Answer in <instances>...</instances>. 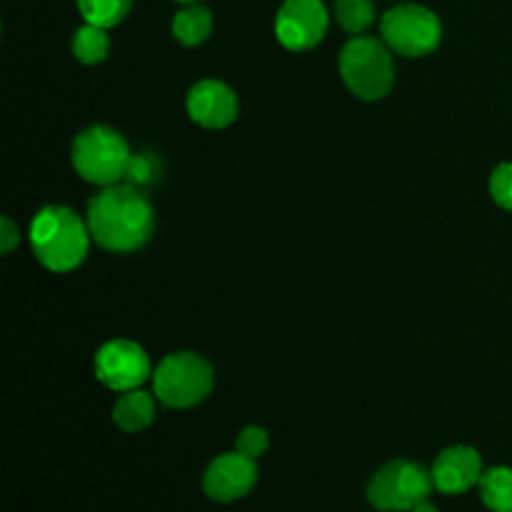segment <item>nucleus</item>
I'll use <instances>...</instances> for the list:
<instances>
[{
  "label": "nucleus",
  "instance_id": "a211bd4d",
  "mask_svg": "<svg viewBox=\"0 0 512 512\" xmlns=\"http://www.w3.org/2000/svg\"><path fill=\"white\" fill-rule=\"evenodd\" d=\"M335 18L340 28L358 35L373 25L375 5L373 0H335Z\"/></svg>",
  "mask_w": 512,
  "mask_h": 512
},
{
  "label": "nucleus",
  "instance_id": "1a4fd4ad",
  "mask_svg": "<svg viewBox=\"0 0 512 512\" xmlns=\"http://www.w3.org/2000/svg\"><path fill=\"white\" fill-rule=\"evenodd\" d=\"M328 10L320 0H285L275 18V35L288 50H310L325 38Z\"/></svg>",
  "mask_w": 512,
  "mask_h": 512
},
{
  "label": "nucleus",
  "instance_id": "5701e85b",
  "mask_svg": "<svg viewBox=\"0 0 512 512\" xmlns=\"http://www.w3.org/2000/svg\"><path fill=\"white\" fill-rule=\"evenodd\" d=\"M410 512H440V510H438V508H433V505H430L428 500H425V503H420L418 508H413Z\"/></svg>",
  "mask_w": 512,
  "mask_h": 512
},
{
  "label": "nucleus",
  "instance_id": "412c9836",
  "mask_svg": "<svg viewBox=\"0 0 512 512\" xmlns=\"http://www.w3.org/2000/svg\"><path fill=\"white\" fill-rule=\"evenodd\" d=\"M268 445H270L268 433H265L263 428H258V425H250V428H245L243 433L238 435V440H235V450L243 455H248V458H253V460H258L260 455H265Z\"/></svg>",
  "mask_w": 512,
  "mask_h": 512
},
{
  "label": "nucleus",
  "instance_id": "f3484780",
  "mask_svg": "<svg viewBox=\"0 0 512 512\" xmlns=\"http://www.w3.org/2000/svg\"><path fill=\"white\" fill-rule=\"evenodd\" d=\"M133 0H78V10L85 23L100 25V28H113L128 18Z\"/></svg>",
  "mask_w": 512,
  "mask_h": 512
},
{
  "label": "nucleus",
  "instance_id": "423d86ee",
  "mask_svg": "<svg viewBox=\"0 0 512 512\" xmlns=\"http://www.w3.org/2000/svg\"><path fill=\"white\" fill-rule=\"evenodd\" d=\"M215 383L213 368L195 353H173L158 365L153 375L155 395L168 408H193L203 403Z\"/></svg>",
  "mask_w": 512,
  "mask_h": 512
},
{
  "label": "nucleus",
  "instance_id": "f8f14e48",
  "mask_svg": "<svg viewBox=\"0 0 512 512\" xmlns=\"http://www.w3.org/2000/svg\"><path fill=\"white\" fill-rule=\"evenodd\" d=\"M188 115L203 128H225L238 115V98L220 80H200L188 93Z\"/></svg>",
  "mask_w": 512,
  "mask_h": 512
},
{
  "label": "nucleus",
  "instance_id": "0eeeda50",
  "mask_svg": "<svg viewBox=\"0 0 512 512\" xmlns=\"http://www.w3.org/2000/svg\"><path fill=\"white\" fill-rule=\"evenodd\" d=\"M380 33L390 50L408 58L430 55L443 40V25L438 15L418 3H403L390 8L380 20Z\"/></svg>",
  "mask_w": 512,
  "mask_h": 512
},
{
  "label": "nucleus",
  "instance_id": "b1692460",
  "mask_svg": "<svg viewBox=\"0 0 512 512\" xmlns=\"http://www.w3.org/2000/svg\"><path fill=\"white\" fill-rule=\"evenodd\" d=\"M178 3H198V0H178Z\"/></svg>",
  "mask_w": 512,
  "mask_h": 512
},
{
  "label": "nucleus",
  "instance_id": "4be33fe9",
  "mask_svg": "<svg viewBox=\"0 0 512 512\" xmlns=\"http://www.w3.org/2000/svg\"><path fill=\"white\" fill-rule=\"evenodd\" d=\"M18 243H20V235H18V228L13 225V220L10 218L0 220V250L8 255Z\"/></svg>",
  "mask_w": 512,
  "mask_h": 512
},
{
  "label": "nucleus",
  "instance_id": "2eb2a0df",
  "mask_svg": "<svg viewBox=\"0 0 512 512\" xmlns=\"http://www.w3.org/2000/svg\"><path fill=\"white\" fill-rule=\"evenodd\" d=\"M480 498L493 512H512V470L490 468L480 478Z\"/></svg>",
  "mask_w": 512,
  "mask_h": 512
},
{
  "label": "nucleus",
  "instance_id": "6e6552de",
  "mask_svg": "<svg viewBox=\"0 0 512 512\" xmlns=\"http://www.w3.org/2000/svg\"><path fill=\"white\" fill-rule=\"evenodd\" d=\"M95 375L110 390H138L150 375L148 353L133 340H110L95 355Z\"/></svg>",
  "mask_w": 512,
  "mask_h": 512
},
{
  "label": "nucleus",
  "instance_id": "9d476101",
  "mask_svg": "<svg viewBox=\"0 0 512 512\" xmlns=\"http://www.w3.org/2000/svg\"><path fill=\"white\" fill-rule=\"evenodd\" d=\"M258 483V465L243 453H225L208 465L203 490L215 503H235L245 498Z\"/></svg>",
  "mask_w": 512,
  "mask_h": 512
},
{
  "label": "nucleus",
  "instance_id": "4468645a",
  "mask_svg": "<svg viewBox=\"0 0 512 512\" xmlns=\"http://www.w3.org/2000/svg\"><path fill=\"white\" fill-rule=\"evenodd\" d=\"M213 30V15L205 5L188 3V8L178 10V15L173 18V35L178 43L195 48V45L205 43Z\"/></svg>",
  "mask_w": 512,
  "mask_h": 512
},
{
  "label": "nucleus",
  "instance_id": "7ed1b4c3",
  "mask_svg": "<svg viewBox=\"0 0 512 512\" xmlns=\"http://www.w3.org/2000/svg\"><path fill=\"white\" fill-rule=\"evenodd\" d=\"M340 75L360 100H380L395 83L393 55L378 38L358 35L340 53Z\"/></svg>",
  "mask_w": 512,
  "mask_h": 512
},
{
  "label": "nucleus",
  "instance_id": "f03ea898",
  "mask_svg": "<svg viewBox=\"0 0 512 512\" xmlns=\"http://www.w3.org/2000/svg\"><path fill=\"white\" fill-rule=\"evenodd\" d=\"M30 245L45 268L53 273H68L88 255V223L65 205H48L30 223Z\"/></svg>",
  "mask_w": 512,
  "mask_h": 512
},
{
  "label": "nucleus",
  "instance_id": "ddd939ff",
  "mask_svg": "<svg viewBox=\"0 0 512 512\" xmlns=\"http://www.w3.org/2000/svg\"><path fill=\"white\" fill-rule=\"evenodd\" d=\"M155 403L143 390H128L120 395V400L113 408V420L125 433H140L153 423Z\"/></svg>",
  "mask_w": 512,
  "mask_h": 512
},
{
  "label": "nucleus",
  "instance_id": "6ab92c4d",
  "mask_svg": "<svg viewBox=\"0 0 512 512\" xmlns=\"http://www.w3.org/2000/svg\"><path fill=\"white\" fill-rule=\"evenodd\" d=\"M158 160L153 155H133L128 163V170H125V183L135 185V188H143V185H150L155 178H158Z\"/></svg>",
  "mask_w": 512,
  "mask_h": 512
},
{
  "label": "nucleus",
  "instance_id": "39448f33",
  "mask_svg": "<svg viewBox=\"0 0 512 512\" xmlns=\"http://www.w3.org/2000/svg\"><path fill=\"white\" fill-rule=\"evenodd\" d=\"M435 490L433 473L413 460H390L368 483V503L380 512H410Z\"/></svg>",
  "mask_w": 512,
  "mask_h": 512
},
{
  "label": "nucleus",
  "instance_id": "dca6fc26",
  "mask_svg": "<svg viewBox=\"0 0 512 512\" xmlns=\"http://www.w3.org/2000/svg\"><path fill=\"white\" fill-rule=\"evenodd\" d=\"M110 53V38L105 28L93 23H85L83 28L75 30L73 38V55L85 65L103 63Z\"/></svg>",
  "mask_w": 512,
  "mask_h": 512
},
{
  "label": "nucleus",
  "instance_id": "20e7f679",
  "mask_svg": "<svg viewBox=\"0 0 512 512\" xmlns=\"http://www.w3.org/2000/svg\"><path fill=\"white\" fill-rule=\"evenodd\" d=\"M130 153L128 143L120 133L105 125H93L83 130L73 143V168L83 180L93 185H108L125 180Z\"/></svg>",
  "mask_w": 512,
  "mask_h": 512
},
{
  "label": "nucleus",
  "instance_id": "aec40b11",
  "mask_svg": "<svg viewBox=\"0 0 512 512\" xmlns=\"http://www.w3.org/2000/svg\"><path fill=\"white\" fill-rule=\"evenodd\" d=\"M490 195L500 208L512 210V163H503L490 175Z\"/></svg>",
  "mask_w": 512,
  "mask_h": 512
},
{
  "label": "nucleus",
  "instance_id": "9b49d317",
  "mask_svg": "<svg viewBox=\"0 0 512 512\" xmlns=\"http://www.w3.org/2000/svg\"><path fill=\"white\" fill-rule=\"evenodd\" d=\"M430 473H433L435 490L445 495H460L480 485L485 470L478 450L468 445H453L438 455Z\"/></svg>",
  "mask_w": 512,
  "mask_h": 512
},
{
  "label": "nucleus",
  "instance_id": "f257e3e1",
  "mask_svg": "<svg viewBox=\"0 0 512 512\" xmlns=\"http://www.w3.org/2000/svg\"><path fill=\"white\" fill-rule=\"evenodd\" d=\"M90 238L110 253H135L155 230L150 200L130 183H115L93 195L88 203Z\"/></svg>",
  "mask_w": 512,
  "mask_h": 512
}]
</instances>
